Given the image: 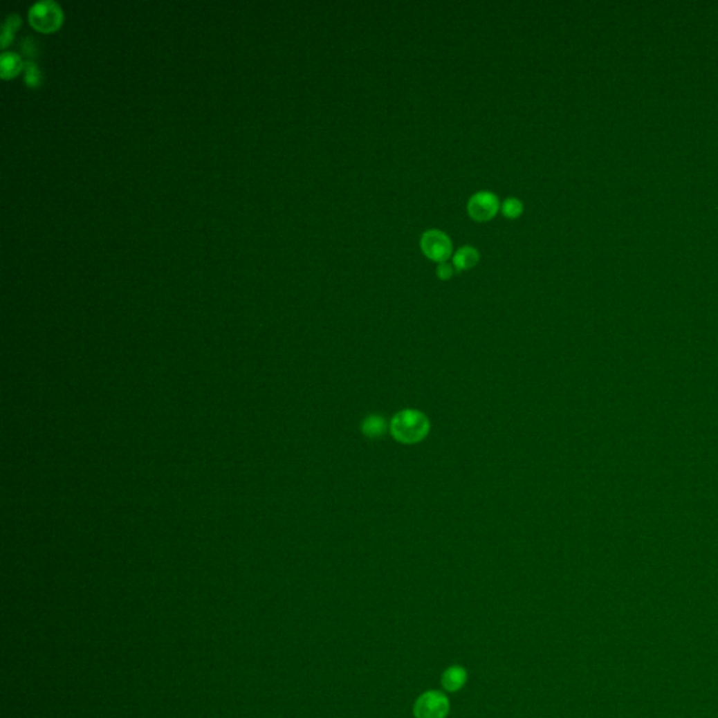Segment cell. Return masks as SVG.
Returning a JSON list of instances; mask_svg holds the SVG:
<instances>
[{"label": "cell", "instance_id": "cell-11", "mask_svg": "<svg viewBox=\"0 0 718 718\" xmlns=\"http://www.w3.org/2000/svg\"><path fill=\"white\" fill-rule=\"evenodd\" d=\"M385 430H386V424H385V421H383L382 418L376 417V416L368 418V420L365 421V424H364V431H365V434L369 435V436H374V438L382 435V434L385 432Z\"/></svg>", "mask_w": 718, "mask_h": 718}, {"label": "cell", "instance_id": "cell-13", "mask_svg": "<svg viewBox=\"0 0 718 718\" xmlns=\"http://www.w3.org/2000/svg\"><path fill=\"white\" fill-rule=\"evenodd\" d=\"M453 273H454V267H452V266L448 264V263H441V264L438 266V268H436V275H438L441 279H443V281L450 279L452 275H453Z\"/></svg>", "mask_w": 718, "mask_h": 718}, {"label": "cell", "instance_id": "cell-5", "mask_svg": "<svg viewBox=\"0 0 718 718\" xmlns=\"http://www.w3.org/2000/svg\"><path fill=\"white\" fill-rule=\"evenodd\" d=\"M499 210L498 196L490 191L476 192L468 202V212L477 222L493 219Z\"/></svg>", "mask_w": 718, "mask_h": 718}, {"label": "cell", "instance_id": "cell-9", "mask_svg": "<svg viewBox=\"0 0 718 718\" xmlns=\"http://www.w3.org/2000/svg\"><path fill=\"white\" fill-rule=\"evenodd\" d=\"M501 212L508 219H517L524 212V203L518 198H506L501 205Z\"/></svg>", "mask_w": 718, "mask_h": 718}, {"label": "cell", "instance_id": "cell-12", "mask_svg": "<svg viewBox=\"0 0 718 718\" xmlns=\"http://www.w3.org/2000/svg\"><path fill=\"white\" fill-rule=\"evenodd\" d=\"M24 79H26V83L31 87H37L39 83H41V72L38 69V66L30 61L26 64V68H24Z\"/></svg>", "mask_w": 718, "mask_h": 718}, {"label": "cell", "instance_id": "cell-6", "mask_svg": "<svg viewBox=\"0 0 718 718\" xmlns=\"http://www.w3.org/2000/svg\"><path fill=\"white\" fill-rule=\"evenodd\" d=\"M480 260V252L473 246H463L456 250L453 255V267L457 271H466L473 268Z\"/></svg>", "mask_w": 718, "mask_h": 718}, {"label": "cell", "instance_id": "cell-8", "mask_svg": "<svg viewBox=\"0 0 718 718\" xmlns=\"http://www.w3.org/2000/svg\"><path fill=\"white\" fill-rule=\"evenodd\" d=\"M23 66H26V64L23 62L21 57L16 53H12L10 50V53L2 54V64H0V68H2V77L9 79L16 76L23 69Z\"/></svg>", "mask_w": 718, "mask_h": 718}, {"label": "cell", "instance_id": "cell-3", "mask_svg": "<svg viewBox=\"0 0 718 718\" xmlns=\"http://www.w3.org/2000/svg\"><path fill=\"white\" fill-rule=\"evenodd\" d=\"M420 246L425 257L436 261V263H446V260L452 255V241L449 236L438 229H431L423 233Z\"/></svg>", "mask_w": 718, "mask_h": 718}, {"label": "cell", "instance_id": "cell-7", "mask_svg": "<svg viewBox=\"0 0 718 718\" xmlns=\"http://www.w3.org/2000/svg\"><path fill=\"white\" fill-rule=\"evenodd\" d=\"M468 675L461 666H450L442 676V685L448 692H457L466 683Z\"/></svg>", "mask_w": 718, "mask_h": 718}, {"label": "cell", "instance_id": "cell-2", "mask_svg": "<svg viewBox=\"0 0 718 718\" xmlns=\"http://www.w3.org/2000/svg\"><path fill=\"white\" fill-rule=\"evenodd\" d=\"M28 17L37 30L53 31L62 23V10L53 0H39L30 8Z\"/></svg>", "mask_w": 718, "mask_h": 718}, {"label": "cell", "instance_id": "cell-10", "mask_svg": "<svg viewBox=\"0 0 718 718\" xmlns=\"http://www.w3.org/2000/svg\"><path fill=\"white\" fill-rule=\"evenodd\" d=\"M20 26V17L15 13L9 15L3 23V31H2V46L6 48L8 44L12 41L15 31Z\"/></svg>", "mask_w": 718, "mask_h": 718}, {"label": "cell", "instance_id": "cell-4", "mask_svg": "<svg viewBox=\"0 0 718 718\" xmlns=\"http://www.w3.org/2000/svg\"><path fill=\"white\" fill-rule=\"evenodd\" d=\"M448 712L449 700L443 693L436 690L420 696L414 706L416 718H445Z\"/></svg>", "mask_w": 718, "mask_h": 718}, {"label": "cell", "instance_id": "cell-14", "mask_svg": "<svg viewBox=\"0 0 718 718\" xmlns=\"http://www.w3.org/2000/svg\"><path fill=\"white\" fill-rule=\"evenodd\" d=\"M35 48H37V46H35V42H34V39H33L31 37L24 38V41L21 42V49H23V53H24L26 55H28L30 58H34V55H37Z\"/></svg>", "mask_w": 718, "mask_h": 718}, {"label": "cell", "instance_id": "cell-1", "mask_svg": "<svg viewBox=\"0 0 718 718\" xmlns=\"http://www.w3.org/2000/svg\"><path fill=\"white\" fill-rule=\"evenodd\" d=\"M428 432V421L424 414L405 409L392 421V434L403 443H416Z\"/></svg>", "mask_w": 718, "mask_h": 718}]
</instances>
